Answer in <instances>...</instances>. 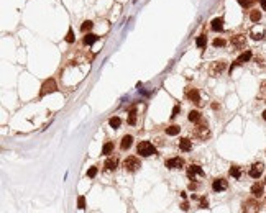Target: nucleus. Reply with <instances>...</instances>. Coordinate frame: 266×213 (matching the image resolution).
I'll return each mask as SVG.
<instances>
[{"label":"nucleus","mask_w":266,"mask_h":213,"mask_svg":"<svg viewBox=\"0 0 266 213\" xmlns=\"http://www.w3.org/2000/svg\"><path fill=\"white\" fill-rule=\"evenodd\" d=\"M136 152L143 158H150V156L156 154V148L150 141H140L138 146H136Z\"/></svg>","instance_id":"f257e3e1"},{"label":"nucleus","mask_w":266,"mask_h":213,"mask_svg":"<svg viewBox=\"0 0 266 213\" xmlns=\"http://www.w3.org/2000/svg\"><path fill=\"white\" fill-rule=\"evenodd\" d=\"M194 133H196V136H197L199 139H207V138H210V130H209L207 121H202V120H200V121L197 123V126L194 128Z\"/></svg>","instance_id":"f03ea898"},{"label":"nucleus","mask_w":266,"mask_h":213,"mask_svg":"<svg viewBox=\"0 0 266 213\" xmlns=\"http://www.w3.org/2000/svg\"><path fill=\"white\" fill-rule=\"evenodd\" d=\"M225 69H227V61H215V62H212L209 74L212 77H219V75H222L225 72Z\"/></svg>","instance_id":"7ed1b4c3"},{"label":"nucleus","mask_w":266,"mask_h":213,"mask_svg":"<svg viewBox=\"0 0 266 213\" xmlns=\"http://www.w3.org/2000/svg\"><path fill=\"white\" fill-rule=\"evenodd\" d=\"M123 167H125V171H128V172H136L140 167H142V162H140L138 158L130 156V158H127L123 161Z\"/></svg>","instance_id":"20e7f679"},{"label":"nucleus","mask_w":266,"mask_h":213,"mask_svg":"<svg viewBox=\"0 0 266 213\" xmlns=\"http://www.w3.org/2000/svg\"><path fill=\"white\" fill-rule=\"evenodd\" d=\"M58 90V84H56L54 79H48L43 82L41 90H39V97H44L46 94H53V92Z\"/></svg>","instance_id":"39448f33"},{"label":"nucleus","mask_w":266,"mask_h":213,"mask_svg":"<svg viewBox=\"0 0 266 213\" xmlns=\"http://www.w3.org/2000/svg\"><path fill=\"white\" fill-rule=\"evenodd\" d=\"M263 171H264V164L263 162H255L251 167H250V177L260 179L261 174H263Z\"/></svg>","instance_id":"423d86ee"},{"label":"nucleus","mask_w":266,"mask_h":213,"mask_svg":"<svg viewBox=\"0 0 266 213\" xmlns=\"http://www.w3.org/2000/svg\"><path fill=\"white\" fill-rule=\"evenodd\" d=\"M186 97H187L189 100H191V102L197 103V105L200 103V95H199V90L194 89V87H187V89H186Z\"/></svg>","instance_id":"0eeeda50"},{"label":"nucleus","mask_w":266,"mask_h":213,"mask_svg":"<svg viewBox=\"0 0 266 213\" xmlns=\"http://www.w3.org/2000/svg\"><path fill=\"white\" fill-rule=\"evenodd\" d=\"M187 175H189V179L194 180L196 175L202 177V175H204V171H202V167H200V166H197V164H192V166L187 167Z\"/></svg>","instance_id":"6e6552de"},{"label":"nucleus","mask_w":266,"mask_h":213,"mask_svg":"<svg viewBox=\"0 0 266 213\" xmlns=\"http://www.w3.org/2000/svg\"><path fill=\"white\" fill-rule=\"evenodd\" d=\"M245 45H247V36H245V35H235V36H232V46L241 49V48H245Z\"/></svg>","instance_id":"1a4fd4ad"},{"label":"nucleus","mask_w":266,"mask_h":213,"mask_svg":"<svg viewBox=\"0 0 266 213\" xmlns=\"http://www.w3.org/2000/svg\"><path fill=\"white\" fill-rule=\"evenodd\" d=\"M250 59H251V51H245V53H241L238 56V59L235 61V64H232V67H230V72L235 69V66H238V64H245V62H248Z\"/></svg>","instance_id":"9d476101"},{"label":"nucleus","mask_w":266,"mask_h":213,"mask_svg":"<svg viewBox=\"0 0 266 213\" xmlns=\"http://www.w3.org/2000/svg\"><path fill=\"white\" fill-rule=\"evenodd\" d=\"M227 187H228V184H227V180H225V179H215V180L212 182V188H213V192L227 190Z\"/></svg>","instance_id":"9b49d317"},{"label":"nucleus","mask_w":266,"mask_h":213,"mask_svg":"<svg viewBox=\"0 0 266 213\" xmlns=\"http://www.w3.org/2000/svg\"><path fill=\"white\" fill-rule=\"evenodd\" d=\"M166 167H168V169H181V167H184V161L181 159V158L168 159V161H166Z\"/></svg>","instance_id":"f8f14e48"},{"label":"nucleus","mask_w":266,"mask_h":213,"mask_svg":"<svg viewBox=\"0 0 266 213\" xmlns=\"http://www.w3.org/2000/svg\"><path fill=\"white\" fill-rule=\"evenodd\" d=\"M251 194L255 198H261L264 194V187H263V184H260V182H255L251 185Z\"/></svg>","instance_id":"ddd939ff"},{"label":"nucleus","mask_w":266,"mask_h":213,"mask_svg":"<svg viewBox=\"0 0 266 213\" xmlns=\"http://www.w3.org/2000/svg\"><path fill=\"white\" fill-rule=\"evenodd\" d=\"M243 211H258L260 210V205H258L256 200H247V202L243 203V208H241Z\"/></svg>","instance_id":"4468645a"},{"label":"nucleus","mask_w":266,"mask_h":213,"mask_svg":"<svg viewBox=\"0 0 266 213\" xmlns=\"http://www.w3.org/2000/svg\"><path fill=\"white\" fill-rule=\"evenodd\" d=\"M131 144H133V136L131 135H125L122 138V143H120V148H122L123 151H127V149H130L131 148Z\"/></svg>","instance_id":"2eb2a0df"},{"label":"nucleus","mask_w":266,"mask_h":213,"mask_svg":"<svg viewBox=\"0 0 266 213\" xmlns=\"http://www.w3.org/2000/svg\"><path fill=\"white\" fill-rule=\"evenodd\" d=\"M117 164H118V159L117 158H108L105 161V164H104V167H105V171H115Z\"/></svg>","instance_id":"dca6fc26"},{"label":"nucleus","mask_w":266,"mask_h":213,"mask_svg":"<svg viewBox=\"0 0 266 213\" xmlns=\"http://www.w3.org/2000/svg\"><path fill=\"white\" fill-rule=\"evenodd\" d=\"M187 120L191 123H199L200 120H202V115H200V111H197V110H192V111H189V115H187Z\"/></svg>","instance_id":"f3484780"},{"label":"nucleus","mask_w":266,"mask_h":213,"mask_svg":"<svg viewBox=\"0 0 266 213\" xmlns=\"http://www.w3.org/2000/svg\"><path fill=\"white\" fill-rule=\"evenodd\" d=\"M179 149L181 151H184V152H187V151H191L192 149V143H191V139H187V138H182L179 141Z\"/></svg>","instance_id":"a211bd4d"},{"label":"nucleus","mask_w":266,"mask_h":213,"mask_svg":"<svg viewBox=\"0 0 266 213\" xmlns=\"http://www.w3.org/2000/svg\"><path fill=\"white\" fill-rule=\"evenodd\" d=\"M212 30L213 31H222L223 30V18H213L212 20Z\"/></svg>","instance_id":"6ab92c4d"},{"label":"nucleus","mask_w":266,"mask_h":213,"mask_svg":"<svg viewBox=\"0 0 266 213\" xmlns=\"http://www.w3.org/2000/svg\"><path fill=\"white\" fill-rule=\"evenodd\" d=\"M99 39V36L97 35H92V33H87L86 36H84V45H87V46H90V45H94L95 41Z\"/></svg>","instance_id":"aec40b11"},{"label":"nucleus","mask_w":266,"mask_h":213,"mask_svg":"<svg viewBox=\"0 0 266 213\" xmlns=\"http://www.w3.org/2000/svg\"><path fill=\"white\" fill-rule=\"evenodd\" d=\"M179 131H181V126H179V125H171L169 128H166V133H168L169 136L179 135Z\"/></svg>","instance_id":"412c9836"},{"label":"nucleus","mask_w":266,"mask_h":213,"mask_svg":"<svg viewBox=\"0 0 266 213\" xmlns=\"http://www.w3.org/2000/svg\"><path fill=\"white\" fill-rule=\"evenodd\" d=\"M112 152H114V143L108 141V143L104 144V148H102V154L108 156V154H112Z\"/></svg>","instance_id":"4be33fe9"},{"label":"nucleus","mask_w":266,"mask_h":213,"mask_svg":"<svg viewBox=\"0 0 266 213\" xmlns=\"http://www.w3.org/2000/svg\"><path fill=\"white\" fill-rule=\"evenodd\" d=\"M128 123H130V125H135L136 123V108L135 107L130 108V113H128Z\"/></svg>","instance_id":"5701e85b"},{"label":"nucleus","mask_w":266,"mask_h":213,"mask_svg":"<svg viewBox=\"0 0 266 213\" xmlns=\"http://www.w3.org/2000/svg\"><path fill=\"white\" fill-rule=\"evenodd\" d=\"M92 28H94V23H92L90 20H86V22L82 23V26H80V30H82V33H87V31H90Z\"/></svg>","instance_id":"b1692460"},{"label":"nucleus","mask_w":266,"mask_h":213,"mask_svg":"<svg viewBox=\"0 0 266 213\" xmlns=\"http://www.w3.org/2000/svg\"><path fill=\"white\" fill-rule=\"evenodd\" d=\"M250 20H251L253 23H258L261 20V13L258 10H251V13H250Z\"/></svg>","instance_id":"393cba45"},{"label":"nucleus","mask_w":266,"mask_h":213,"mask_svg":"<svg viewBox=\"0 0 266 213\" xmlns=\"http://www.w3.org/2000/svg\"><path fill=\"white\" fill-rule=\"evenodd\" d=\"M230 175H232V177H235V179H240V175H241L240 167L238 166H232L230 167Z\"/></svg>","instance_id":"a878e982"},{"label":"nucleus","mask_w":266,"mask_h":213,"mask_svg":"<svg viewBox=\"0 0 266 213\" xmlns=\"http://www.w3.org/2000/svg\"><path fill=\"white\" fill-rule=\"evenodd\" d=\"M205 45H207V38L202 35V36H199V38L196 39V46L197 48H205Z\"/></svg>","instance_id":"bb28decb"},{"label":"nucleus","mask_w":266,"mask_h":213,"mask_svg":"<svg viewBox=\"0 0 266 213\" xmlns=\"http://www.w3.org/2000/svg\"><path fill=\"white\" fill-rule=\"evenodd\" d=\"M108 123H110V126H112V128H118L120 125H122V120H120L118 116H112Z\"/></svg>","instance_id":"cd10ccee"},{"label":"nucleus","mask_w":266,"mask_h":213,"mask_svg":"<svg viewBox=\"0 0 266 213\" xmlns=\"http://www.w3.org/2000/svg\"><path fill=\"white\" fill-rule=\"evenodd\" d=\"M263 36H264V31L263 30H260V31H258V30H251V38L253 39H261Z\"/></svg>","instance_id":"c85d7f7f"},{"label":"nucleus","mask_w":266,"mask_h":213,"mask_svg":"<svg viewBox=\"0 0 266 213\" xmlns=\"http://www.w3.org/2000/svg\"><path fill=\"white\" fill-rule=\"evenodd\" d=\"M212 45H213V48H223L225 45H227V41H225V39H222V38H215Z\"/></svg>","instance_id":"c756f323"},{"label":"nucleus","mask_w":266,"mask_h":213,"mask_svg":"<svg viewBox=\"0 0 266 213\" xmlns=\"http://www.w3.org/2000/svg\"><path fill=\"white\" fill-rule=\"evenodd\" d=\"M74 39H76L74 31H72V28H69V30H67V35H66V41L67 43H74Z\"/></svg>","instance_id":"7c9ffc66"},{"label":"nucleus","mask_w":266,"mask_h":213,"mask_svg":"<svg viewBox=\"0 0 266 213\" xmlns=\"http://www.w3.org/2000/svg\"><path fill=\"white\" fill-rule=\"evenodd\" d=\"M77 208H79V210H84V208H86V197L80 195L79 198H77Z\"/></svg>","instance_id":"2f4dec72"},{"label":"nucleus","mask_w":266,"mask_h":213,"mask_svg":"<svg viewBox=\"0 0 266 213\" xmlns=\"http://www.w3.org/2000/svg\"><path fill=\"white\" fill-rule=\"evenodd\" d=\"M238 2H240V5L243 7V8H248V7H251L256 0H238Z\"/></svg>","instance_id":"473e14b6"},{"label":"nucleus","mask_w":266,"mask_h":213,"mask_svg":"<svg viewBox=\"0 0 266 213\" xmlns=\"http://www.w3.org/2000/svg\"><path fill=\"white\" fill-rule=\"evenodd\" d=\"M95 175H97V167H90V169H89V171H87V177H95Z\"/></svg>","instance_id":"72a5a7b5"},{"label":"nucleus","mask_w":266,"mask_h":213,"mask_svg":"<svg viewBox=\"0 0 266 213\" xmlns=\"http://www.w3.org/2000/svg\"><path fill=\"white\" fill-rule=\"evenodd\" d=\"M179 111H181V107H179V105H176L174 108H172V113H171V118H176V116H177V113H179Z\"/></svg>","instance_id":"f704fd0d"},{"label":"nucleus","mask_w":266,"mask_h":213,"mask_svg":"<svg viewBox=\"0 0 266 213\" xmlns=\"http://www.w3.org/2000/svg\"><path fill=\"white\" fill-rule=\"evenodd\" d=\"M199 207H200V208H207V207H209L207 200H205V198H202V200H200V205H199Z\"/></svg>","instance_id":"c9c22d12"},{"label":"nucleus","mask_w":266,"mask_h":213,"mask_svg":"<svg viewBox=\"0 0 266 213\" xmlns=\"http://www.w3.org/2000/svg\"><path fill=\"white\" fill-rule=\"evenodd\" d=\"M197 187H199V184H197V182H191V184H189V188H191V190H196Z\"/></svg>","instance_id":"e433bc0d"},{"label":"nucleus","mask_w":266,"mask_h":213,"mask_svg":"<svg viewBox=\"0 0 266 213\" xmlns=\"http://www.w3.org/2000/svg\"><path fill=\"white\" fill-rule=\"evenodd\" d=\"M181 208H182L184 211H187V210H189V203H187V202H184L182 205H181Z\"/></svg>","instance_id":"4c0bfd02"},{"label":"nucleus","mask_w":266,"mask_h":213,"mask_svg":"<svg viewBox=\"0 0 266 213\" xmlns=\"http://www.w3.org/2000/svg\"><path fill=\"white\" fill-rule=\"evenodd\" d=\"M261 7H263V10H266V0H260Z\"/></svg>","instance_id":"58836bf2"},{"label":"nucleus","mask_w":266,"mask_h":213,"mask_svg":"<svg viewBox=\"0 0 266 213\" xmlns=\"http://www.w3.org/2000/svg\"><path fill=\"white\" fill-rule=\"evenodd\" d=\"M261 89H263V90H266V82H263V84H261Z\"/></svg>","instance_id":"ea45409f"},{"label":"nucleus","mask_w":266,"mask_h":213,"mask_svg":"<svg viewBox=\"0 0 266 213\" xmlns=\"http://www.w3.org/2000/svg\"><path fill=\"white\" fill-rule=\"evenodd\" d=\"M261 116H263V120H264V121H266V110L263 111V115H261Z\"/></svg>","instance_id":"a19ab883"},{"label":"nucleus","mask_w":266,"mask_h":213,"mask_svg":"<svg viewBox=\"0 0 266 213\" xmlns=\"http://www.w3.org/2000/svg\"><path fill=\"white\" fill-rule=\"evenodd\" d=\"M264 184H266V179H264Z\"/></svg>","instance_id":"79ce46f5"}]
</instances>
